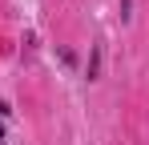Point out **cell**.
Instances as JSON below:
<instances>
[{
  "label": "cell",
  "mask_w": 149,
  "mask_h": 145,
  "mask_svg": "<svg viewBox=\"0 0 149 145\" xmlns=\"http://www.w3.org/2000/svg\"><path fill=\"white\" fill-rule=\"evenodd\" d=\"M101 52H105V48L93 45V56H89V81H97V77H101Z\"/></svg>",
  "instance_id": "6da1fadb"
}]
</instances>
